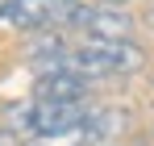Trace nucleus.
<instances>
[{"label": "nucleus", "mask_w": 154, "mask_h": 146, "mask_svg": "<svg viewBox=\"0 0 154 146\" xmlns=\"http://www.w3.org/2000/svg\"><path fill=\"white\" fill-rule=\"evenodd\" d=\"M108 54H112V67H117L121 75L142 71V67H146V50L137 46L133 38H125V42H108Z\"/></svg>", "instance_id": "4"}, {"label": "nucleus", "mask_w": 154, "mask_h": 146, "mask_svg": "<svg viewBox=\"0 0 154 146\" xmlns=\"http://www.w3.org/2000/svg\"><path fill=\"white\" fill-rule=\"evenodd\" d=\"M121 121H125V113L100 109V113H88V117H83V134H88V138H108L112 129H121Z\"/></svg>", "instance_id": "5"}, {"label": "nucleus", "mask_w": 154, "mask_h": 146, "mask_svg": "<svg viewBox=\"0 0 154 146\" xmlns=\"http://www.w3.org/2000/svg\"><path fill=\"white\" fill-rule=\"evenodd\" d=\"M0 146H25L17 129H0Z\"/></svg>", "instance_id": "6"}, {"label": "nucleus", "mask_w": 154, "mask_h": 146, "mask_svg": "<svg viewBox=\"0 0 154 146\" xmlns=\"http://www.w3.org/2000/svg\"><path fill=\"white\" fill-rule=\"evenodd\" d=\"M146 25H150V29H154V4H150V8H146Z\"/></svg>", "instance_id": "8"}, {"label": "nucleus", "mask_w": 154, "mask_h": 146, "mask_svg": "<svg viewBox=\"0 0 154 146\" xmlns=\"http://www.w3.org/2000/svg\"><path fill=\"white\" fill-rule=\"evenodd\" d=\"M88 84L75 71H54V75H42L38 79V100H83L88 96Z\"/></svg>", "instance_id": "2"}, {"label": "nucleus", "mask_w": 154, "mask_h": 146, "mask_svg": "<svg viewBox=\"0 0 154 146\" xmlns=\"http://www.w3.org/2000/svg\"><path fill=\"white\" fill-rule=\"evenodd\" d=\"M83 100H33L21 113V129H29L33 138H63L83 129Z\"/></svg>", "instance_id": "1"}, {"label": "nucleus", "mask_w": 154, "mask_h": 146, "mask_svg": "<svg viewBox=\"0 0 154 146\" xmlns=\"http://www.w3.org/2000/svg\"><path fill=\"white\" fill-rule=\"evenodd\" d=\"M13 8H17V0H0V17H13Z\"/></svg>", "instance_id": "7"}, {"label": "nucleus", "mask_w": 154, "mask_h": 146, "mask_svg": "<svg viewBox=\"0 0 154 146\" xmlns=\"http://www.w3.org/2000/svg\"><path fill=\"white\" fill-rule=\"evenodd\" d=\"M133 33V17L125 8H96L88 21V38H104V42H125Z\"/></svg>", "instance_id": "3"}]
</instances>
